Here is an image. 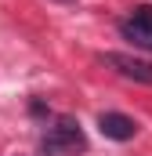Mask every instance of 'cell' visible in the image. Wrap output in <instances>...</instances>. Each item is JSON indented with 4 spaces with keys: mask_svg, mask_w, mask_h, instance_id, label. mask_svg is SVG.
Returning a JSON list of instances; mask_svg holds the SVG:
<instances>
[{
    "mask_svg": "<svg viewBox=\"0 0 152 156\" xmlns=\"http://www.w3.org/2000/svg\"><path fill=\"white\" fill-rule=\"evenodd\" d=\"M80 149H87V138H83L80 123L69 120V116H62L54 127H47V134L40 142V153L43 156H73Z\"/></svg>",
    "mask_w": 152,
    "mask_h": 156,
    "instance_id": "6da1fadb",
    "label": "cell"
},
{
    "mask_svg": "<svg viewBox=\"0 0 152 156\" xmlns=\"http://www.w3.org/2000/svg\"><path fill=\"white\" fill-rule=\"evenodd\" d=\"M102 62H105L109 69H116L119 76L138 80V83H149L152 87V62H145V58H134V55H123V51H105Z\"/></svg>",
    "mask_w": 152,
    "mask_h": 156,
    "instance_id": "7a4b0ae2",
    "label": "cell"
},
{
    "mask_svg": "<svg viewBox=\"0 0 152 156\" xmlns=\"http://www.w3.org/2000/svg\"><path fill=\"white\" fill-rule=\"evenodd\" d=\"M98 127H102V134L112 138V142H130V138L138 134V123L130 116H123V113H102V116H98Z\"/></svg>",
    "mask_w": 152,
    "mask_h": 156,
    "instance_id": "3957f363",
    "label": "cell"
},
{
    "mask_svg": "<svg viewBox=\"0 0 152 156\" xmlns=\"http://www.w3.org/2000/svg\"><path fill=\"white\" fill-rule=\"evenodd\" d=\"M119 37L130 40L134 47H145V51H152V26H141V22L127 18V22H119Z\"/></svg>",
    "mask_w": 152,
    "mask_h": 156,
    "instance_id": "277c9868",
    "label": "cell"
},
{
    "mask_svg": "<svg viewBox=\"0 0 152 156\" xmlns=\"http://www.w3.org/2000/svg\"><path fill=\"white\" fill-rule=\"evenodd\" d=\"M134 22H141V26H152V4H141V7H134V15H130Z\"/></svg>",
    "mask_w": 152,
    "mask_h": 156,
    "instance_id": "5b68a950",
    "label": "cell"
},
{
    "mask_svg": "<svg viewBox=\"0 0 152 156\" xmlns=\"http://www.w3.org/2000/svg\"><path fill=\"white\" fill-rule=\"evenodd\" d=\"M58 4H76V0H58Z\"/></svg>",
    "mask_w": 152,
    "mask_h": 156,
    "instance_id": "8992f818",
    "label": "cell"
}]
</instances>
